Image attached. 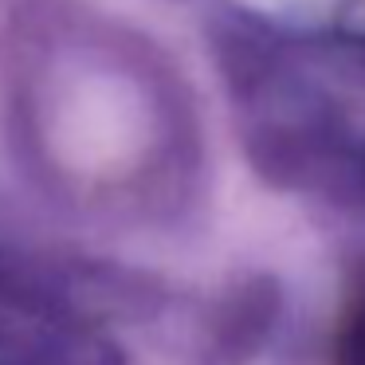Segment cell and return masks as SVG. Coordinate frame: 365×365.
Wrapping results in <instances>:
<instances>
[{"mask_svg":"<svg viewBox=\"0 0 365 365\" xmlns=\"http://www.w3.org/2000/svg\"><path fill=\"white\" fill-rule=\"evenodd\" d=\"M334 365H365V291L346 310L334 341Z\"/></svg>","mask_w":365,"mask_h":365,"instance_id":"6da1fadb","label":"cell"}]
</instances>
